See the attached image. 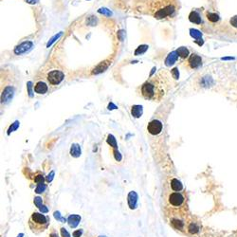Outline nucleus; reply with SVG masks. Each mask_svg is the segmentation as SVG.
Masks as SVG:
<instances>
[{
    "instance_id": "nucleus-4",
    "label": "nucleus",
    "mask_w": 237,
    "mask_h": 237,
    "mask_svg": "<svg viewBox=\"0 0 237 237\" xmlns=\"http://www.w3.org/2000/svg\"><path fill=\"white\" fill-rule=\"evenodd\" d=\"M49 226V217L44 215L39 212H33L30 220H28V227L34 233H43Z\"/></svg>"
},
{
    "instance_id": "nucleus-21",
    "label": "nucleus",
    "mask_w": 237,
    "mask_h": 237,
    "mask_svg": "<svg viewBox=\"0 0 237 237\" xmlns=\"http://www.w3.org/2000/svg\"><path fill=\"white\" fill-rule=\"evenodd\" d=\"M190 33H191V35L195 39H200L202 37V33L197 30H191Z\"/></svg>"
},
{
    "instance_id": "nucleus-17",
    "label": "nucleus",
    "mask_w": 237,
    "mask_h": 237,
    "mask_svg": "<svg viewBox=\"0 0 237 237\" xmlns=\"http://www.w3.org/2000/svg\"><path fill=\"white\" fill-rule=\"evenodd\" d=\"M176 52H177L178 56H179V57H181L182 59L187 58V57L189 56V50H188V49L184 48V47L179 48V49L176 50Z\"/></svg>"
},
{
    "instance_id": "nucleus-22",
    "label": "nucleus",
    "mask_w": 237,
    "mask_h": 237,
    "mask_svg": "<svg viewBox=\"0 0 237 237\" xmlns=\"http://www.w3.org/2000/svg\"><path fill=\"white\" fill-rule=\"evenodd\" d=\"M107 142L112 145L113 147H117V143H116V140L114 138V137L112 135H109L108 136V140H107Z\"/></svg>"
},
{
    "instance_id": "nucleus-16",
    "label": "nucleus",
    "mask_w": 237,
    "mask_h": 237,
    "mask_svg": "<svg viewBox=\"0 0 237 237\" xmlns=\"http://www.w3.org/2000/svg\"><path fill=\"white\" fill-rule=\"evenodd\" d=\"M70 154H71V156H73L74 158L80 157V155H81V147L78 145V144H73L71 149H70Z\"/></svg>"
},
{
    "instance_id": "nucleus-3",
    "label": "nucleus",
    "mask_w": 237,
    "mask_h": 237,
    "mask_svg": "<svg viewBox=\"0 0 237 237\" xmlns=\"http://www.w3.org/2000/svg\"><path fill=\"white\" fill-rule=\"evenodd\" d=\"M168 205L165 210H171L172 218H181L187 211V196L184 192H173L168 195Z\"/></svg>"
},
{
    "instance_id": "nucleus-13",
    "label": "nucleus",
    "mask_w": 237,
    "mask_h": 237,
    "mask_svg": "<svg viewBox=\"0 0 237 237\" xmlns=\"http://www.w3.org/2000/svg\"><path fill=\"white\" fill-rule=\"evenodd\" d=\"M81 221V217L79 215H70L68 217V225H69V227L70 228H76L78 226V224L79 222Z\"/></svg>"
},
{
    "instance_id": "nucleus-9",
    "label": "nucleus",
    "mask_w": 237,
    "mask_h": 237,
    "mask_svg": "<svg viewBox=\"0 0 237 237\" xmlns=\"http://www.w3.org/2000/svg\"><path fill=\"white\" fill-rule=\"evenodd\" d=\"M13 89L10 87V86H8V87L4 88V90H2V94H1V101L2 102H9L13 97Z\"/></svg>"
},
{
    "instance_id": "nucleus-26",
    "label": "nucleus",
    "mask_w": 237,
    "mask_h": 237,
    "mask_svg": "<svg viewBox=\"0 0 237 237\" xmlns=\"http://www.w3.org/2000/svg\"><path fill=\"white\" fill-rule=\"evenodd\" d=\"M99 13H102V14H105V15H108V16L111 15V11L109 10H107V9H105V8H103V9H100L99 10Z\"/></svg>"
},
{
    "instance_id": "nucleus-15",
    "label": "nucleus",
    "mask_w": 237,
    "mask_h": 237,
    "mask_svg": "<svg viewBox=\"0 0 237 237\" xmlns=\"http://www.w3.org/2000/svg\"><path fill=\"white\" fill-rule=\"evenodd\" d=\"M189 20L192 23H194V24H200L201 17L197 11H192L189 15Z\"/></svg>"
},
{
    "instance_id": "nucleus-25",
    "label": "nucleus",
    "mask_w": 237,
    "mask_h": 237,
    "mask_svg": "<svg viewBox=\"0 0 237 237\" xmlns=\"http://www.w3.org/2000/svg\"><path fill=\"white\" fill-rule=\"evenodd\" d=\"M18 125H19V121H15V123L11 125L10 128H9V130H8V134L10 135V132H13V131H14V130H16L17 129V127H18Z\"/></svg>"
},
{
    "instance_id": "nucleus-2",
    "label": "nucleus",
    "mask_w": 237,
    "mask_h": 237,
    "mask_svg": "<svg viewBox=\"0 0 237 237\" xmlns=\"http://www.w3.org/2000/svg\"><path fill=\"white\" fill-rule=\"evenodd\" d=\"M179 8L177 0H150L149 11L156 19L174 15Z\"/></svg>"
},
{
    "instance_id": "nucleus-30",
    "label": "nucleus",
    "mask_w": 237,
    "mask_h": 237,
    "mask_svg": "<svg viewBox=\"0 0 237 237\" xmlns=\"http://www.w3.org/2000/svg\"><path fill=\"white\" fill-rule=\"evenodd\" d=\"M81 235H82V230H77V232L73 233V236L74 237H80Z\"/></svg>"
},
{
    "instance_id": "nucleus-12",
    "label": "nucleus",
    "mask_w": 237,
    "mask_h": 237,
    "mask_svg": "<svg viewBox=\"0 0 237 237\" xmlns=\"http://www.w3.org/2000/svg\"><path fill=\"white\" fill-rule=\"evenodd\" d=\"M171 188L174 192H180V191H183V185L178 179L173 178L171 180Z\"/></svg>"
},
{
    "instance_id": "nucleus-31",
    "label": "nucleus",
    "mask_w": 237,
    "mask_h": 237,
    "mask_svg": "<svg viewBox=\"0 0 237 237\" xmlns=\"http://www.w3.org/2000/svg\"><path fill=\"white\" fill-rule=\"evenodd\" d=\"M35 1H36V0H27V2H28V3H31V4L36 3Z\"/></svg>"
},
{
    "instance_id": "nucleus-24",
    "label": "nucleus",
    "mask_w": 237,
    "mask_h": 237,
    "mask_svg": "<svg viewBox=\"0 0 237 237\" xmlns=\"http://www.w3.org/2000/svg\"><path fill=\"white\" fill-rule=\"evenodd\" d=\"M46 185L43 183V184H38V186H37V188H36V190H35V192L37 193V194H40V193H42V192H44V191L46 190Z\"/></svg>"
},
{
    "instance_id": "nucleus-19",
    "label": "nucleus",
    "mask_w": 237,
    "mask_h": 237,
    "mask_svg": "<svg viewBox=\"0 0 237 237\" xmlns=\"http://www.w3.org/2000/svg\"><path fill=\"white\" fill-rule=\"evenodd\" d=\"M148 49V46L147 45H142V46H140L135 51V55H141V54H143L145 51Z\"/></svg>"
},
{
    "instance_id": "nucleus-11",
    "label": "nucleus",
    "mask_w": 237,
    "mask_h": 237,
    "mask_svg": "<svg viewBox=\"0 0 237 237\" xmlns=\"http://www.w3.org/2000/svg\"><path fill=\"white\" fill-rule=\"evenodd\" d=\"M177 58H178V54H177V52H176V51H173V52L169 53L168 56L166 57V59H165V65H166L167 67H171V66H173V65H174V64L176 62Z\"/></svg>"
},
{
    "instance_id": "nucleus-23",
    "label": "nucleus",
    "mask_w": 237,
    "mask_h": 237,
    "mask_svg": "<svg viewBox=\"0 0 237 237\" xmlns=\"http://www.w3.org/2000/svg\"><path fill=\"white\" fill-rule=\"evenodd\" d=\"M171 75L173 76L175 80H177L179 78V72H178V69L176 67H175L174 69H172L171 70Z\"/></svg>"
},
{
    "instance_id": "nucleus-18",
    "label": "nucleus",
    "mask_w": 237,
    "mask_h": 237,
    "mask_svg": "<svg viewBox=\"0 0 237 237\" xmlns=\"http://www.w3.org/2000/svg\"><path fill=\"white\" fill-rule=\"evenodd\" d=\"M207 18L209 21L215 23L219 20V16L216 13H207Z\"/></svg>"
},
{
    "instance_id": "nucleus-1",
    "label": "nucleus",
    "mask_w": 237,
    "mask_h": 237,
    "mask_svg": "<svg viewBox=\"0 0 237 237\" xmlns=\"http://www.w3.org/2000/svg\"><path fill=\"white\" fill-rule=\"evenodd\" d=\"M168 89L166 73L161 71L155 77L150 78L141 86V95L147 100L159 102Z\"/></svg>"
},
{
    "instance_id": "nucleus-14",
    "label": "nucleus",
    "mask_w": 237,
    "mask_h": 237,
    "mask_svg": "<svg viewBox=\"0 0 237 237\" xmlns=\"http://www.w3.org/2000/svg\"><path fill=\"white\" fill-rule=\"evenodd\" d=\"M131 113H132V116L135 118L141 117V115L143 113L142 106L141 105H133L131 109Z\"/></svg>"
},
{
    "instance_id": "nucleus-27",
    "label": "nucleus",
    "mask_w": 237,
    "mask_h": 237,
    "mask_svg": "<svg viewBox=\"0 0 237 237\" xmlns=\"http://www.w3.org/2000/svg\"><path fill=\"white\" fill-rule=\"evenodd\" d=\"M230 24H232L233 27L237 28V15L233 16L232 19H230Z\"/></svg>"
},
{
    "instance_id": "nucleus-29",
    "label": "nucleus",
    "mask_w": 237,
    "mask_h": 237,
    "mask_svg": "<svg viewBox=\"0 0 237 237\" xmlns=\"http://www.w3.org/2000/svg\"><path fill=\"white\" fill-rule=\"evenodd\" d=\"M61 34H62V33H59V34H58V35H55V36H54V37L52 38V39H51V40H50V41L49 42V44H48V47H49V46H50L51 44H52V43H53V42L55 41V39H56V38H58V37H59V36L61 35Z\"/></svg>"
},
{
    "instance_id": "nucleus-28",
    "label": "nucleus",
    "mask_w": 237,
    "mask_h": 237,
    "mask_svg": "<svg viewBox=\"0 0 237 237\" xmlns=\"http://www.w3.org/2000/svg\"><path fill=\"white\" fill-rule=\"evenodd\" d=\"M61 233H62V236L63 237H70V235H69V233L67 232V230L64 229V228H62L61 229Z\"/></svg>"
},
{
    "instance_id": "nucleus-7",
    "label": "nucleus",
    "mask_w": 237,
    "mask_h": 237,
    "mask_svg": "<svg viewBox=\"0 0 237 237\" xmlns=\"http://www.w3.org/2000/svg\"><path fill=\"white\" fill-rule=\"evenodd\" d=\"M201 64H202V59H201L200 56L194 54V53L189 56L188 61H187V65L190 68L195 69V68L199 67L201 66Z\"/></svg>"
},
{
    "instance_id": "nucleus-10",
    "label": "nucleus",
    "mask_w": 237,
    "mask_h": 237,
    "mask_svg": "<svg viewBox=\"0 0 237 237\" xmlns=\"http://www.w3.org/2000/svg\"><path fill=\"white\" fill-rule=\"evenodd\" d=\"M48 90H49L48 85L45 82H43V81L37 82L35 85H34V91H35L37 94H45V93H47Z\"/></svg>"
},
{
    "instance_id": "nucleus-8",
    "label": "nucleus",
    "mask_w": 237,
    "mask_h": 237,
    "mask_svg": "<svg viewBox=\"0 0 237 237\" xmlns=\"http://www.w3.org/2000/svg\"><path fill=\"white\" fill-rule=\"evenodd\" d=\"M32 48V43L28 41V42H23L22 44H20L18 47H16L14 49V53L19 55V54H22V53H25L27 52L28 50H30Z\"/></svg>"
},
{
    "instance_id": "nucleus-5",
    "label": "nucleus",
    "mask_w": 237,
    "mask_h": 237,
    "mask_svg": "<svg viewBox=\"0 0 237 237\" xmlns=\"http://www.w3.org/2000/svg\"><path fill=\"white\" fill-rule=\"evenodd\" d=\"M64 78H65V74L61 70H57V69L49 71L47 75V79L49 81V83L53 85L59 84L64 80Z\"/></svg>"
},
{
    "instance_id": "nucleus-20",
    "label": "nucleus",
    "mask_w": 237,
    "mask_h": 237,
    "mask_svg": "<svg viewBox=\"0 0 237 237\" xmlns=\"http://www.w3.org/2000/svg\"><path fill=\"white\" fill-rule=\"evenodd\" d=\"M44 175L41 174V173H37L35 175V177H34V181H35L37 184H43L44 183Z\"/></svg>"
},
{
    "instance_id": "nucleus-6",
    "label": "nucleus",
    "mask_w": 237,
    "mask_h": 237,
    "mask_svg": "<svg viewBox=\"0 0 237 237\" xmlns=\"http://www.w3.org/2000/svg\"><path fill=\"white\" fill-rule=\"evenodd\" d=\"M162 127L163 126H162V123H161V121L158 120H154L148 123L147 130L150 134L155 136V135H158L159 133L162 131Z\"/></svg>"
}]
</instances>
